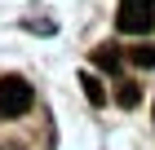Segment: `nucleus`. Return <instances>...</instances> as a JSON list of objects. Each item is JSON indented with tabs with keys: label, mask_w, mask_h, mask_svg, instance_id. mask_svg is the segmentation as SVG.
Returning <instances> with one entry per match:
<instances>
[{
	"label": "nucleus",
	"mask_w": 155,
	"mask_h": 150,
	"mask_svg": "<svg viewBox=\"0 0 155 150\" xmlns=\"http://www.w3.org/2000/svg\"><path fill=\"white\" fill-rule=\"evenodd\" d=\"M115 102L120 106H137V102H142V88H137V84H120V88H115Z\"/></svg>",
	"instance_id": "5"
},
{
	"label": "nucleus",
	"mask_w": 155,
	"mask_h": 150,
	"mask_svg": "<svg viewBox=\"0 0 155 150\" xmlns=\"http://www.w3.org/2000/svg\"><path fill=\"white\" fill-rule=\"evenodd\" d=\"M93 62H97L102 71H115V66H120V53H115V44H97V49H93Z\"/></svg>",
	"instance_id": "3"
},
{
	"label": "nucleus",
	"mask_w": 155,
	"mask_h": 150,
	"mask_svg": "<svg viewBox=\"0 0 155 150\" xmlns=\"http://www.w3.org/2000/svg\"><path fill=\"white\" fill-rule=\"evenodd\" d=\"M80 84H84V97H89L93 106H102V102H107V88H102L93 75H80Z\"/></svg>",
	"instance_id": "4"
},
{
	"label": "nucleus",
	"mask_w": 155,
	"mask_h": 150,
	"mask_svg": "<svg viewBox=\"0 0 155 150\" xmlns=\"http://www.w3.org/2000/svg\"><path fill=\"white\" fill-rule=\"evenodd\" d=\"M129 58L137 62V66H155V49H151V44H133V49H129Z\"/></svg>",
	"instance_id": "6"
},
{
	"label": "nucleus",
	"mask_w": 155,
	"mask_h": 150,
	"mask_svg": "<svg viewBox=\"0 0 155 150\" xmlns=\"http://www.w3.org/2000/svg\"><path fill=\"white\" fill-rule=\"evenodd\" d=\"M31 102H36V93H31V84L18 80V75H9V80H0V119H18L31 110Z\"/></svg>",
	"instance_id": "2"
},
{
	"label": "nucleus",
	"mask_w": 155,
	"mask_h": 150,
	"mask_svg": "<svg viewBox=\"0 0 155 150\" xmlns=\"http://www.w3.org/2000/svg\"><path fill=\"white\" fill-rule=\"evenodd\" d=\"M115 27H120L124 35H146V31L155 27V0H120Z\"/></svg>",
	"instance_id": "1"
}]
</instances>
